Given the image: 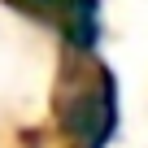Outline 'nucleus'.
<instances>
[{
    "mask_svg": "<svg viewBox=\"0 0 148 148\" xmlns=\"http://www.w3.org/2000/svg\"><path fill=\"white\" fill-rule=\"evenodd\" d=\"M118 122V105H113V83L109 74H100L96 87H83L65 100V126L83 148H105Z\"/></svg>",
    "mask_w": 148,
    "mask_h": 148,
    "instance_id": "1",
    "label": "nucleus"
}]
</instances>
